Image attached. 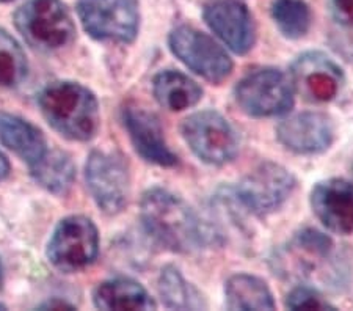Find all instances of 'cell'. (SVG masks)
<instances>
[{
	"mask_svg": "<svg viewBox=\"0 0 353 311\" xmlns=\"http://www.w3.org/2000/svg\"><path fill=\"white\" fill-rule=\"evenodd\" d=\"M140 216L148 233L176 253H193L206 242L201 220L187 203L172 192L154 188L145 192Z\"/></svg>",
	"mask_w": 353,
	"mask_h": 311,
	"instance_id": "1",
	"label": "cell"
},
{
	"mask_svg": "<svg viewBox=\"0 0 353 311\" xmlns=\"http://www.w3.org/2000/svg\"><path fill=\"white\" fill-rule=\"evenodd\" d=\"M38 104L46 121L66 139L88 141L98 132V99L82 83L50 82L39 92Z\"/></svg>",
	"mask_w": 353,
	"mask_h": 311,
	"instance_id": "2",
	"label": "cell"
},
{
	"mask_svg": "<svg viewBox=\"0 0 353 311\" xmlns=\"http://www.w3.org/2000/svg\"><path fill=\"white\" fill-rule=\"evenodd\" d=\"M14 24L28 46L55 52L74 41L76 26L61 0H27L14 13Z\"/></svg>",
	"mask_w": 353,
	"mask_h": 311,
	"instance_id": "3",
	"label": "cell"
},
{
	"mask_svg": "<svg viewBox=\"0 0 353 311\" xmlns=\"http://www.w3.org/2000/svg\"><path fill=\"white\" fill-rule=\"evenodd\" d=\"M182 135L190 150L209 165H225L234 161L241 148L236 129L215 110L196 112L185 118Z\"/></svg>",
	"mask_w": 353,
	"mask_h": 311,
	"instance_id": "4",
	"label": "cell"
},
{
	"mask_svg": "<svg viewBox=\"0 0 353 311\" xmlns=\"http://www.w3.org/2000/svg\"><path fill=\"white\" fill-rule=\"evenodd\" d=\"M99 253V233L93 220L70 216L60 220L50 236L48 258L61 272H77L94 263Z\"/></svg>",
	"mask_w": 353,
	"mask_h": 311,
	"instance_id": "5",
	"label": "cell"
},
{
	"mask_svg": "<svg viewBox=\"0 0 353 311\" xmlns=\"http://www.w3.org/2000/svg\"><path fill=\"white\" fill-rule=\"evenodd\" d=\"M85 32L98 41L132 43L140 27L137 0H77Z\"/></svg>",
	"mask_w": 353,
	"mask_h": 311,
	"instance_id": "6",
	"label": "cell"
},
{
	"mask_svg": "<svg viewBox=\"0 0 353 311\" xmlns=\"http://www.w3.org/2000/svg\"><path fill=\"white\" fill-rule=\"evenodd\" d=\"M236 99L248 115L278 117L292 109L294 87L284 72L275 68H263L250 72L237 83Z\"/></svg>",
	"mask_w": 353,
	"mask_h": 311,
	"instance_id": "7",
	"label": "cell"
},
{
	"mask_svg": "<svg viewBox=\"0 0 353 311\" xmlns=\"http://www.w3.org/2000/svg\"><path fill=\"white\" fill-rule=\"evenodd\" d=\"M295 184L297 181L286 168L273 162H264L231 189V194L250 214L265 216L276 211L292 195Z\"/></svg>",
	"mask_w": 353,
	"mask_h": 311,
	"instance_id": "8",
	"label": "cell"
},
{
	"mask_svg": "<svg viewBox=\"0 0 353 311\" xmlns=\"http://www.w3.org/2000/svg\"><path fill=\"white\" fill-rule=\"evenodd\" d=\"M168 44L182 63L209 82L220 83L231 74L232 61L226 50L196 28L176 27L170 33Z\"/></svg>",
	"mask_w": 353,
	"mask_h": 311,
	"instance_id": "9",
	"label": "cell"
},
{
	"mask_svg": "<svg viewBox=\"0 0 353 311\" xmlns=\"http://www.w3.org/2000/svg\"><path fill=\"white\" fill-rule=\"evenodd\" d=\"M88 190L105 214H118L126 206L129 198V170L117 152L93 151L85 165Z\"/></svg>",
	"mask_w": 353,
	"mask_h": 311,
	"instance_id": "10",
	"label": "cell"
},
{
	"mask_svg": "<svg viewBox=\"0 0 353 311\" xmlns=\"http://www.w3.org/2000/svg\"><path fill=\"white\" fill-rule=\"evenodd\" d=\"M294 92L308 103H328L344 83V72L328 55L311 50L301 54L290 66Z\"/></svg>",
	"mask_w": 353,
	"mask_h": 311,
	"instance_id": "11",
	"label": "cell"
},
{
	"mask_svg": "<svg viewBox=\"0 0 353 311\" xmlns=\"http://www.w3.org/2000/svg\"><path fill=\"white\" fill-rule=\"evenodd\" d=\"M332 253L333 242L325 234L305 230L295 236L273 261L281 275L314 279V274L325 268Z\"/></svg>",
	"mask_w": 353,
	"mask_h": 311,
	"instance_id": "12",
	"label": "cell"
},
{
	"mask_svg": "<svg viewBox=\"0 0 353 311\" xmlns=\"http://www.w3.org/2000/svg\"><path fill=\"white\" fill-rule=\"evenodd\" d=\"M204 21L236 54H247L254 44V21L248 8L236 0H215L204 8Z\"/></svg>",
	"mask_w": 353,
	"mask_h": 311,
	"instance_id": "13",
	"label": "cell"
},
{
	"mask_svg": "<svg viewBox=\"0 0 353 311\" xmlns=\"http://www.w3.org/2000/svg\"><path fill=\"white\" fill-rule=\"evenodd\" d=\"M276 137L284 148L297 154H319L333 143L334 129L325 113L303 112L284 120Z\"/></svg>",
	"mask_w": 353,
	"mask_h": 311,
	"instance_id": "14",
	"label": "cell"
},
{
	"mask_svg": "<svg viewBox=\"0 0 353 311\" xmlns=\"http://www.w3.org/2000/svg\"><path fill=\"white\" fill-rule=\"evenodd\" d=\"M123 121L135 151L145 161L161 167H174L178 163V156L168 148L162 124L154 113L128 106L123 110Z\"/></svg>",
	"mask_w": 353,
	"mask_h": 311,
	"instance_id": "15",
	"label": "cell"
},
{
	"mask_svg": "<svg viewBox=\"0 0 353 311\" xmlns=\"http://www.w3.org/2000/svg\"><path fill=\"white\" fill-rule=\"evenodd\" d=\"M311 206L330 231L353 233V183L345 179L322 181L311 192Z\"/></svg>",
	"mask_w": 353,
	"mask_h": 311,
	"instance_id": "16",
	"label": "cell"
},
{
	"mask_svg": "<svg viewBox=\"0 0 353 311\" xmlns=\"http://www.w3.org/2000/svg\"><path fill=\"white\" fill-rule=\"evenodd\" d=\"M0 141L19 156L28 167L38 162L48 151L43 132L21 117L0 112Z\"/></svg>",
	"mask_w": 353,
	"mask_h": 311,
	"instance_id": "17",
	"label": "cell"
},
{
	"mask_svg": "<svg viewBox=\"0 0 353 311\" xmlns=\"http://www.w3.org/2000/svg\"><path fill=\"white\" fill-rule=\"evenodd\" d=\"M99 310H154L156 302L140 283L130 279H110L99 283L93 292Z\"/></svg>",
	"mask_w": 353,
	"mask_h": 311,
	"instance_id": "18",
	"label": "cell"
},
{
	"mask_svg": "<svg viewBox=\"0 0 353 311\" xmlns=\"http://www.w3.org/2000/svg\"><path fill=\"white\" fill-rule=\"evenodd\" d=\"M152 90L159 104L172 112H181L196 106L203 96L199 85L179 71H162L152 81Z\"/></svg>",
	"mask_w": 353,
	"mask_h": 311,
	"instance_id": "19",
	"label": "cell"
},
{
	"mask_svg": "<svg viewBox=\"0 0 353 311\" xmlns=\"http://www.w3.org/2000/svg\"><path fill=\"white\" fill-rule=\"evenodd\" d=\"M33 179L48 192L65 195L76 179V165L66 152L48 150L38 162L30 165Z\"/></svg>",
	"mask_w": 353,
	"mask_h": 311,
	"instance_id": "20",
	"label": "cell"
},
{
	"mask_svg": "<svg viewBox=\"0 0 353 311\" xmlns=\"http://www.w3.org/2000/svg\"><path fill=\"white\" fill-rule=\"evenodd\" d=\"M226 307L231 310H273L275 301L265 285L258 277L248 274L232 275L225 285Z\"/></svg>",
	"mask_w": 353,
	"mask_h": 311,
	"instance_id": "21",
	"label": "cell"
},
{
	"mask_svg": "<svg viewBox=\"0 0 353 311\" xmlns=\"http://www.w3.org/2000/svg\"><path fill=\"white\" fill-rule=\"evenodd\" d=\"M159 292L163 303L174 310H199L206 308L203 296L189 281H185L178 269L165 268L159 279Z\"/></svg>",
	"mask_w": 353,
	"mask_h": 311,
	"instance_id": "22",
	"label": "cell"
},
{
	"mask_svg": "<svg viewBox=\"0 0 353 311\" xmlns=\"http://www.w3.org/2000/svg\"><path fill=\"white\" fill-rule=\"evenodd\" d=\"M272 18L284 37L299 39L311 27V10L303 0H273Z\"/></svg>",
	"mask_w": 353,
	"mask_h": 311,
	"instance_id": "23",
	"label": "cell"
},
{
	"mask_svg": "<svg viewBox=\"0 0 353 311\" xmlns=\"http://www.w3.org/2000/svg\"><path fill=\"white\" fill-rule=\"evenodd\" d=\"M28 65L19 43L0 28V87H18L27 77Z\"/></svg>",
	"mask_w": 353,
	"mask_h": 311,
	"instance_id": "24",
	"label": "cell"
},
{
	"mask_svg": "<svg viewBox=\"0 0 353 311\" xmlns=\"http://www.w3.org/2000/svg\"><path fill=\"white\" fill-rule=\"evenodd\" d=\"M286 307L290 310H334L327 299L308 286H299L286 299Z\"/></svg>",
	"mask_w": 353,
	"mask_h": 311,
	"instance_id": "25",
	"label": "cell"
},
{
	"mask_svg": "<svg viewBox=\"0 0 353 311\" xmlns=\"http://www.w3.org/2000/svg\"><path fill=\"white\" fill-rule=\"evenodd\" d=\"M330 10L339 24L353 27V0H330Z\"/></svg>",
	"mask_w": 353,
	"mask_h": 311,
	"instance_id": "26",
	"label": "cell"
},
{
	"mask_svg": "<svg viewBox=\"0 0 353 311\" xmlns=\"http://www.w3.org/2000/svg\"><path fill=\"white\" fill-rule=\"evenodd\" d=\"M10 174V162L2 151H0V181H3Z\"/></svg>",
	"mask_w": 353,
	"mask_h": 311,
	"instance_id": "27",
	"label": "cell"
},
{
	"mask_svg": "<svg viewBox=\"0 0 353 311\" xmlns=\"http://www.w3.org/2000/svg\"><path fill=\"white\" fill-rule=\"evenodd\" d=\"M0 288H2V265H0Z\"/></svg>",
	"mask_w": 353,
	"mask_h": 311,
	"instance_id": "28",
	"label": "cell"
},
{
	"mask_svg": "<svg viewBox=\"0 0 353 311\" xmlns=\"http://www.w3.org/2000/svg\"><path fill=\"white\" fill-rule=\"evenodd\" d=\"M2 3H7V2H11V0H0Z\"/></svg>",
	"mask_w": 353,
	"mask_h": 311,
	"instance_id": "29",
	"label": "cell"
},
{
	"mask_svg": "<svg viewBox=\"0 0 353 311\" xmlns=\"http://www.w3.org/2000/svg\"><path fill=\"white\" fill-rule=\"evenodd\" d=\"M3 308H5V307H3V305H2V303H0V310H3Z\"/></svg>",
	"mask_w": 353,
	"mask_h": 311,
	"instance_id": "30",
	"label": "cell"
}]
</instances>
